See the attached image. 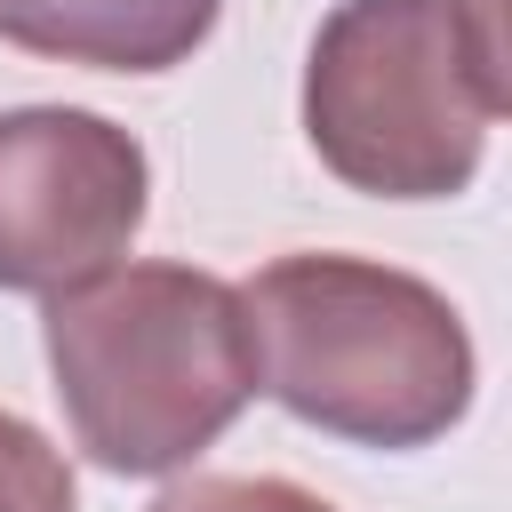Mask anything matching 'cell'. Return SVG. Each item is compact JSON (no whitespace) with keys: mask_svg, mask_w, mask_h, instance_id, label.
Returning <instances> with one entry per match:
<instances>
[{"mask_svg":"<svg viewBox=\"0 0 512 512\" xmlns=\"http://www.w3.org/2000/svg\"><path fill=\"white\" fill-rule=\"evenodd\" d=\"M152 512H336L328 496L272 480V472H192L152 496Z\"/></svg>","mask_w":512,"mask_h":512,"instance_id":"8992f818","label":"cell"},{"mask_svg":"<svg viewBox=\"0 0 512 512\" xmlns=\"http://www.w3.org/2000/svg\"><path fill=\"white\" fill-rule=\"evenodd\" d=\"M0 512H80L64 456L8 408H0Z\"/></svg>","mask_w":512,"mask_h":512,"instance_id":"52a82bcc","label":"cell"},{"mask_svg":"<svg viewBox=\"0 0 512 512\" xmlns=\"http://www.w3.org/2000/svg\"><path fill=\"white\" fill-rule=\"evenodd\" d=\"M48 376L104 472H184L256 400L240 288L192 264H104L48 296Z\"/></svg>","mask_w":512,"mask_h":512,"instance_id":"6da1fadb","label":"cell"},{"mask_svg":"<svg viewBox=\"0 0 512 512\" xmlns=\"http://www.w3.org/2000/svg\"><path fill=\"white\" fill-rule=\"evenodd\" d=\"M224 0H0V40L88 72H168L216 32Z\"/></svg>","mask_w":512,"mask_h":512,"instance_id":"5b68a950","label":"cell"},{"mask_svg":"<svg viewBox=\"0 0 512 512\" xmlns=\"http://www.w3.org/2000/svg\"><path fill=\"white\" fill-rule=\"evenodd\" d=\"M504 120L480 0H344L304 56V136L368 200H448Z\"/></svg>","mask_w":512,"mask_h":512,"instance_id":"3957f363","label":"cell"},{"mask_svg":"<svg viewBox=\"0 0 512 512\" xmlns=\"http://www.w3.org/2000/svg\"><path fill=\"white\" fill-rule=\"evenodd\" d=\"M152 168L128 128L80 104L0 112V288L56 296L128 256Z\"/></svg>","mask_w":512,"mask_h":512,"instance_id":"277c9868","label":"cell"},{"mask_svg":"<svg viewBox=\"0 0 512 512\" xmlns=\"http://www.w3.org/2000/svg\"><path fill=\"white\" fill-rule=\"evenodd\" d=\"M256 392L352 448H424L472 408L456 304L368 256H280L240 288Z\"/></svg>","mask_w":512,"mask_h":512,"instance_id":"7a4b0ae2","label":"cell"}]
</instances>
